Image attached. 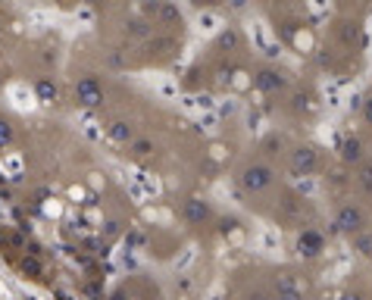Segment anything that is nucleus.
Returning <instances> with one entry per match:
<instances>
[{
    "mask_svg": "<svg viewBox=\"0 0 372 300\" xmlns=\"http://www.w3.org/2000/svg\"><path fill=\"white\" fill-rule=\"evenodd\" d=\"M294 166H313V150H298V160Z\"/></svg>",
    "mask_w": 372,
    "mask_h": 300,
    "instance_id": "7ed1b4c3",
    "label": "nucleus"
},
{
    "mask_svg": "<svg viewBox=\"0 0 372 300\" xmlns=\"http://www.w3.org/2000/svg\"><path fill=\"white\" fill-rule=\"evenodd\" d=\"M269 182H272L269 169H247V175H244V185L254 188V191H260V188H266Z\"/></svg>",
    "mask_w": 372,
    "mask_h": 300,
    "instance_id": "f03ea898",
    "label": "nucleus"
},
{
    "mask_svg": "<svg viewBox=\"0 0 372 300\" xmlns=\"http://www.w3.org/2000/svg\"><path fill=\"white\" fill-rule=\"evenodd\" d=\"M338 225L344 231H356L363 225V213H360V209H354V207H344V213L338 216Z\"/></svg>",
    "mask_w": 372,
    "mask_h": 300,
    "instance_id": "f257e3e1",
    "label": "nucleus"
}]
</instances>
